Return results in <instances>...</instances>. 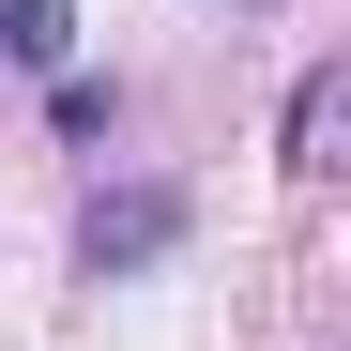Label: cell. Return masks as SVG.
<instances>
[{"mask_svg":"<svg viewBox=\"0 0 351 351\" xmlns=\"http://www.w3.org/2000/svg\"><path fill=\"white\" fill-rule=\"evenodd\" d=\"M0 62H16V77H62L77 62V0H0Z\"/></svg>","mask_w":351,"mask_h":351,"instance_id":"obj_4","label":"cell"},{"mask_svg":"<svg viewBox=\"0 0 351 351\" xmlns=\"http://www.w3.org/2000/svg\"><path fill=\"white\" fill-rule=\"evenodd\" d=\"M46 138H77V153H107V138H123V77H92V62H62V77H46Z\"/></svg>","mask_w":351,"mask_h":351,"instance_id":"obj_3","label":"cell"},{"mask_svg":"<svg viewBox=\"0 0 351 351\" xmlns=\"http://www.w3.org/2000/svg\"><path fill=\"white\" fill-rule=\"evenodd\" d=\"M199 229V199L168 184V168H138V184H92V214H77V275L92 290H123V275H153L168 245Z\"/></svg>","mask_w":351,"mask_h":351,"instance_id":"obj_1","label":"cell"},{"mask_svg":"<svg viewBox=\"0 0 351 351\" xmlns=\"http://www.w3.org/2000/svg\"><path fill=\"white\" fill-rule=\"evenodd\" d=\"M275 168H290V184H321V168H336V62H306V77H290V123H275Z\"/></svg>","mask_w":351,"mask_h":351,"instance_id":"obj_2","label":"cell"}]
</instances>
